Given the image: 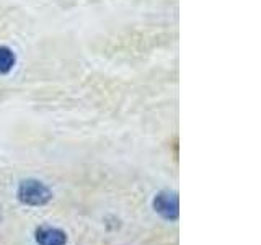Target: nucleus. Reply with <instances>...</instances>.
<instances>
[{"mask_svg":"<svg viewBox=\"0 0 261 245\" xmlns=\"http://www.w3.org/2000/svg\"><path fill=\"white\" fill-rule=\"evenodd\" d=\"M18 200L27 206H44L53 198L51 190L39 180H23L18 186Z\"/></svg>","mask_w":261,"mask_h":245,"instance_id":"f257e3e1","label":"nucleus"},{"mask_svg":"<svg viewBox=\"0 0 261 245\" xmlns=\"http://www.w3.org/2000/svg\"><path fill=\"white\" fill-rule=\"evenodd\" d=\"M153 209L167 220H176L179 216L178 196L173 191H160L153 198Z\"/></svg>","mask_w":261,"mask_h":245,"instance_id":"f03ea898","label":"nucleus"},{"mask_svg":"<svg viewBox=\"0 0 261 245\" xmlns=\"http://www.w3.org/2000/svg\"><path fill=\"white\" fill-rule=\"evenodd\" d=\"M35 239L38 245H65L67 243V235H65V232L51 226L38 227L35 232Z\"/></svg>","mask_w":261,"mask_h":245,"instance_id":"7ed1b4c3","label":"nucleus"},{"mask_svg":"<svg viewBox=\"0 0 261 245\" xmlns=\"http://www.w3.org/2000/svg\"><path fill=\"white\" fill-rule=\"evenodd\" d=\"M15 65V54L10 47L0 46V74H8Z\"/></svg>","mask_w":261,"mask_h":245,"instance_id":"20e7f679","label":"nucleus"}]
</instances>
